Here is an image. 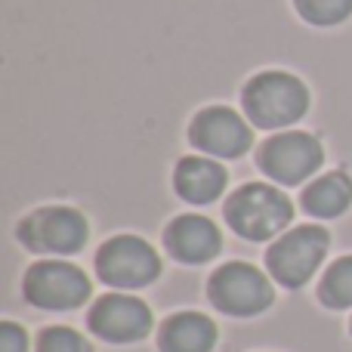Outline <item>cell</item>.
I'll return each mask as SVG.
<instances>
[{
	"instance_id": "cell-19",
	"label": "cell",
	"mask_w": 352,
	"mask_h": 352,
	"mask_svg": "<svg viewBox=\"0 0 352 352\" xmlns=\"http://www.w3.org/2000/svg\"><path fill=\"white\" fill-rule=\"evenodd\" d=\"M349 331H352V324H349Z\"/></svg>"
},
{
	"instance_id": "cell-1",
	"label": "cell",
	"mask_w": 352,
	"mask_h": 352,
	"mask_svg": "<svg viewBox=\"0 0 352 352\" xmlns=\"http://www.w3.org/2000/svg\"><path fill=\"white\" fill-rule=\"evenodd\" d=\"M244 115L260 130H285L303 121L312 109V93L306 80L285 68H266L241 87Z\"/></svg>"
},
{
	"instance_id": "cell-4",
	"label": "cell",
	"mask_w": 352,
	"mask_h": 352,
	"mask_svg": "<svg viewBox=\"0 0 352 352\" xmlns=\"http://www.w3.org/2000/svg\"><path fill=\"white\" fill-rule=\"evenodd\" d=\"M324 164L328 152L309 130H281L256 148V167L281 186H303Z\"/></svg>"
},
{
	"instance_id": "cell-2",
	"label": "cell",
	"mask_w": 352,
	"mask_h": 352,
	"mask_svg": "<svg viewBox=\"0 0 352 352\" xmlns=\"http://www.w3.org/2000/svg\"><path fill=\"white\" fill-rule=\"evenodd\" d=\"M226 223L244 241H269L294 219V201L269 182H244L226 201Z\"/></svg>"
},
{
	"instance_id": "cell-13",
	"label": "cell",
	"mask_w": 352,
	"mask_h": 352,
	"mask_svg": "<svg viewBox=\"0 0 352 352\" xmlns=\"http://www.w3.org/2000/svg\"><path fill=\"white\" fill-rule=\"evenodd\" d=\"M300 207L309 217L337 219L352 210V176L346 170H324L300 195Z\"/></svg>"
},
{
	"instance_id": "cell-10",
	"label": "cell",
	"mask_w": 352,
	"mask_h": 352,
	"mask_svg": "<svg viewBox=\"0 0 352 352\" xmlns=\"http://www.w3.org/2000/svg\"><path fill=\"white\" fill-rule=\"evenodd\" d=\"M90 331L109 343H136L152 331V309L130 294H105L90 309Z\"/></svg>"
},
{
	"instance_id": "cell-9",
	"label": "cell",
	"mask_w": 352,
	"mask_h": 352,
	"mask_svg": "<svg viewBox=\"0 0 352 352\" xmlns=\"http://www.w3.org/2000/svg\"><path fill=\"white\" fill-rule=\"evenodd\" d=\"M186 140L210 158H241L254 146V130L229 105H207L188 124Z\"/></svg>"
},
{
	"instance_id": "cell-11",
	"label": "cell",
	"mask_w": 352,
	"mask_h": 352,
	"mask_svg": "<svg viewBox=\"0 0 352 352\" xmlns=\"http://www.w3.org/2000/svg\"><path fill=\"white\" fill-rule=\"evenodd\" d=\"M164 244L173 260L186 263V266H201L223 250V235L210 217L179 213L164 229Z\"/></svg>"
},
{
	"instance_id": "cell-15",
	"label": "cell",
	"mask_w": 352,
	"mask_h": 352,
	"mask_svg": "<svg viewBox=\"0 0 352 352\" xmlns=\"http://www.w3.org/2000/svg\"><path fill=\"white\" fill-rule=\"evenodd\" d=\"M318 300L328 309H352V254L328 266L318 285Z\"/></svg>"
},
{
	"instance_id": "cell-17",
	"label": "cell",
	"mask_w": 352,
	"mask_h": 352,
	"mask_svg": "<svg viewBox=\"0 0 352 352\" xmlns=\"http://www.w3.org/2000/svg\"><path fill=\"white\" fill-rule=\"evenodd\" d=\"M37 352H93L90 343L72 328H47L37 340Z\"/></svg>"
},
{
	"instance_id": "cell-5",
	"label": "cell",
	"mask_w": 352,
	"mask_h": 352,
	"mask_svg": "<svg viewBox=\"0 0 352 352\" xmlns=\"http://www.w3.org/2000/svg\"><path fill=\"white\" fill-rule=\"evenodd\" d=\"M328 248H331L328 229L306 223V226H297V229L285 232V235L266 250V266L278 285L297 291V287H303L306 281L316 275V269L322 266V260L328 256Z\"/></svg>"
},
{
	"instance_id": "cell-12",
	"label": "cell",
	"mask_w": 352,
	"mask_h": 352,
	"mask_svg": "<svg viewBox=\"0 0 352 352\" xmlns=\"http://www.w3.org/2000/svg\"><path fill=\"white\" fill-rule=\"evenodd\" d=\"M229 186V173L219 161L204 155H182L173 164L170 188L186 204H213Z\"/></svg>"
},
{
	"instance_id": "cell-8",
	"label": "cell",
	"mask_w": 352,
	"mask_h": 352,
	"mask_svg": "<svg viewBox=\"0 0 352 352\" xmlns=\"http://www.w3.org/2000/svg\"><path fill=\"white\" fill-rule=\"evenodd\" d=\"M22 294L37 309L65 312V309H78L80 303H87V297H90V278L74 263L41 260L34 266H28V272H25Z\"/></svg>"
},
{
	"instance_id": "cell-6",
	"label": "cell",
	"mask_w": 352,
	"mask_h": 352,
	"mask_svg": "<svg viewBox=\"0 0 352 352\" xmlns=\"http://www.w3.org/2000/svg\"><path fill=\"white\" fill-rule=\"evenodd\" d=\"M96 272L105 285L136 291V287L152 285L161 275L158 250L142 235H111L102 241L96 254Z\"/></svg>"
},
{
	"instance_id": "cell-14",
	"label": "cell",
	"mask_w": 352,
	"mask_h": 352,
	"mask_svg": "<svg viewBox=\"0 0 352 352\" xmlns=\"http://www.w3.org/2000/svg\"><path fill=\"white\" fill-rule=\"evenodd\" d=\"M217 346V324L201 312H176L158 334L161 352H210Z\"/></svg>"
},
{
	"instance_id": "cell-3",
	"label": "cell",
	"mask_w": 352,
	"mask_h": 352,
	"mask_svg": "<svg viewBox=\"0 0 352 352\" xmlns=\"http://www.w3.org/2000/svg\"><path fill=\"white\" fill-rule=\"evenodd\" d=\"M16 238L31 254L72 256L84 250L90 238V223L87 213L72 204H41L19 219Z\"/></svg>"
},
{
	"instance_id": "cell-18",
	"label": "cell",
	"mask_w": 352,
	"mask_h": 352,
	"mask_svg": "<svg viewBox=\"0 0 352 352\" xmlns=\"http://www.w3.org/2000/svg\"><path fill=\"white\" fill-rule=\"evenodd\" d=\"M0 352H28V334L16 322H0Z\"/></svg>"
},
{
	"instance_id": "cell-16",
	"label": "cell",
	"mask_w": 352,
	"mask_h": 352,
	"mask_svg": "<svg viewBox=\"0 0 352 352\" xmlns=\"http://www.w3.org/2000/svg\"><path fill=\"white\" fill-rule=\"evenodd\" d=\"M291 6L309 28H340L352 19V0H291Z\"/></svg>"
},
{
	"instance_id": "cell-7",
	"label": "cell",
	"mask_w": 352,
	"mask_h": 352,
	"mask_svg": "<svg viewBox=\"0 0 352 352\" xmlns=\"http://www.w3.org/2000/svg\"><path fill=\"white\" fill-rule=\"evenodd\" d=\"M207 297L219 312L235 318L260 316L272 306V281L250 263H223L207 281Z\"/></svg>"
}]
</instances>
